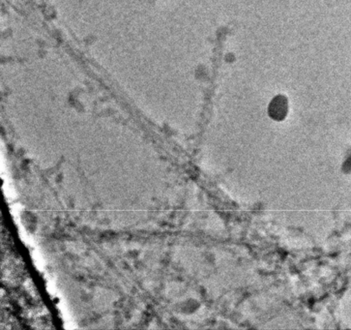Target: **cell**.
Instances as JSON below:
<instances>
[{
    "label": "cell",
    "mask_w": 351,
    "mask_h": 330,
    "mask_svg": "<svg viewBox=\"0 0 351 330\" xmlns=\"http://www.w3.org/2000/svg\"><path fill=\"white\" fill-rule=\"evenodd\" d=\"M286 108L287 104L285 98L282 96H278L271 102L270 114L276 118H282L286 113Z\"/></svg>",
    "instance_id": "6da1fadb"
}]
</instances>
